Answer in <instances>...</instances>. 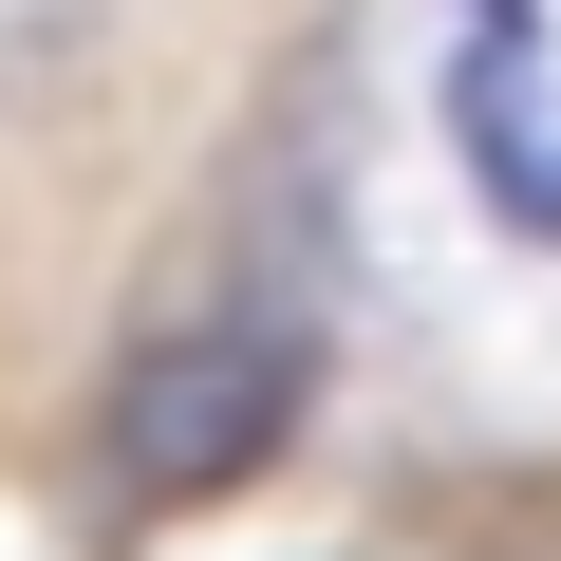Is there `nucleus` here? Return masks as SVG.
I'll return each mask as SVG.
<instances>
[{
    "label": "nucleus",
    "instance_id": "f03ea898",
    "mask_svg": "<svg viewBox=\"0 0 561 561\" xmlns=\"http://www.w3.org/2000/svg\"><path fill=\"white\" fill-rule=\"evenodd\" d=\"M449 150L486 169V206L524 243H561V131H542V38H468L449 57Z\"/></svg>",
    "mask_w": 561,
    "mask_h": 561
},
{
    "label": "nucleus",
    "instance_id": "f257e3e1",
    "mask_svg": "<svg viewBox=\"0 0 561 561\" xmlns=\"http://www.w3.org/2000/svg\"><path fill=\"white\" fill-rule=\"evenodd\" d=\"M280 431H300V356H280V337H187V356L131 375L113 486H131V505H206V486H243Z\"/></svg>",
    "mask_w": 561,
    "mask_h": 561
},
{
    "label": "nucleus",
    "instance_id": "7ed1b4c3",
    "mask_svg": "<svg viewBox=\"0 0 561 561\" xmlns=\"http://www.w3.org/2000/svg\"><path fill=\"white\" fill-rule=\"evenodd\" d=\"M468 20H486V38H542V0H468Z\"/></svg>",
    "mask_w": 561,
    "mask_h": 561
}]
</instances>
